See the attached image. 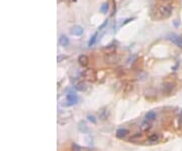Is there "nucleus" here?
I'll return each mask as SVG.
<instances>
[{"label": "nucleus", "mask_w": 182, "mask_h": 151, "mask_svg": "<svg viewBox=\"0 0 182 151\" xmlns=\"http://www.w3.org/2000/svg\"><path fill=\"white\" fill-rule=\"evenodd\" d=\"M74 87L78 91H85L87 89V84L83 81H76V83L74 84Z\"/></svg>", "instance_id": "obj_11"}, {"label": "nucleus", "mask_w": 182, "mask_h": 151, "mask_svg": "<svg viewBox=\"0 0 182 151\" xmlns=\"http://www.w3.org/2000/svg\"><path fill=\"white\" fill-rule=\"evenodd\" d=\"M128 134H129V131L124 128H119V129H118V131H116V137L119 138V139L124 138Z\"/></svg>", "instance_id": "obj_13"}, {"label": "nucleus", "mask_w": 182, "mask_h": 151, "mask_svg": "<svg viewBox=\"0 0 182 151\" xmlns=\"http://www.w3.org/2000/svg\"><path fill=\"white\" fill-rule=\"evenodd\" d=\"M161 1H165V2H168V1H171V0H161Z\"/></svg>", "instance_id": "obj_24"}, {"label": "nucleus", "mask_w": 182, "mask_h": 151, "mask_svg": "<svg viewBox=\"0 0 182 151\" xmlns=\"http://www.w3.org/2000/svg\"><path fill=\"white\" fill-rule=\"evenodd\" d=\"M148 140L151 142V143H156V142H158L160 140V136H159V134H157V133H153V134L149 135Z\"/></svg>", "instance_id": "obj_18"}, {"label": "nucleus", "mask_w": 182, "mask_h": 151, "mask_svg": "<svg viewBox=\"0 0 182 151\" xmlns=\"http://www.w3.org/2000/svg\"><path fill=\"white\" fill-rule=\"evenodd\" d=\"M151 128V122H148V121H145L140 125V129L142 132H147L148 130H150Z\"/></svg>", "instance_id": "obj_17"}, {"label": "nucleus", "mask_w": 182, "mask_h": 151, "mask_svg": "<svg viewBox=\"0 0 182 151\" xmlns=\"http://www.w3.org/2000/svg\"><path fill=\"white\" fill-rule=\"evenodd\" d=\"M108 8H109V6H108V3H103L102 5L100 6V12H102V13H106L107 10H108Z\"/></svg>", "instance_id": "obj_21"}, {"label": "nucleus", "mask_w": 182, "mask_h": 151, "mask_svg": "<svg viewBox=\"0 0 182 151\" xmlns=\"http://www.w3.org/2000/svg\"><path fill=\"white\" fill-rule=\"evenodd\" d=\"M78 96H76L75 93H73V92H69L67 94V106L68 107H71V106H74L76 105V103L78 102Z\"/></svg>", "instance_id": "obj_3"}, {"label": "nucleus", "mask_w": 182, "mask_h": 151, "mask_svg": "<svg viewBox=\"0 0 182 151\" xmlns=\"http://www.w3.org/2000/svg\"><path fill=\"white\" fill-rule=\"evenodd\" d=\"M98 116H99V119L101 121H106L108 117H109V111H108L107 107H103V109L99 111Z\"/></svg>", "instance_id": "obj_9"}, {"label": "nucleus", "mask_w": 182, "mask_h": 151, "mask_svg": "<svg viewBox=\"0 0 182 151\" xmlns=\"http://www.w3.org/2000/svg\"><path fill=\"white\" fill-rule=\"evenodd\" d=\"M78 129H79V131L81 133H83V134H87L89 132V128L87 127V125H86L84 122H80L79 125H78Z\"/></svg>", "instance_id": "obj_14"}, {"label": "nucleus", "mask_w": 182, "mask_h": 151, "mask_svg": "<svg viewBox=\"0 0 182 151\" xmlns=\"http://www.w3.org/2000/svg\"><path fill=\"white\" fill-rule=\"evenodd\" d=\"M175 89V84L171 82H166L163 84V92L165 94H170L172 93L173 90Z\"/></svg>", "instance_id": "obj_6"}, {"label": "nucleus", "mask_w": 182, "mask_h": 151, "mask_svg": "<svg viewBox=\"0 0 182 151\" xmlns=\"http://www.w3.org/2000/svg\"><path fill=\"white\" fill-rule=\"evenodd\" d=\"M142 139H143V134H142V133H136V134L132 135L131 137L129 138V142H139Z\"/></svg>", "instance_id": "obj_15"}, {"label": "nucleus", "mask_w": 182, "mask_h": 151, "mask_svg": "<svg viewBox=\"0 0 182 151\" xmlns=\"http://www.w3.org/2000/svg\"><path fill=\"white\" fill-rule=\"evenodd\" d=\"M72 151H82V147H80L79 145H77L75 143L72 144Z\"/></svg>", "instance_id": "obj_22"}, {"label": "nucleus", "mask_w": 182, "mask_h": 151, "mask_svg": "<svg viewBox=\"0 0 182 151\" xmlns=\"http://www.w3.org/2000/svg\"><path fill=\"white\" fill-rule=\"evenodd\" d=\"M168 39L170 40L172 43H174V44L176 46H178L179 48H182V38L179 37V36H177V34H169L168 36Z\"/></svg>", "instance_id": "obj_4"}, {"label": "nucleus", "mask_w": 182, "mask_h": 151, "mask_svg": "<svg viewBox=\"0 0 182 151\" xmlns=\"http://www.w3.org/2000/svg\"><path fill=\"white\" fill-rule=\"evenodd\" d=\"M156 117H157V114H156L154 111H150L146 114L145 119L146 121H148V122H153L154 120H156Z\"/></svg>", "instance_id": "obj_12"}, {"label": "nucleus", "mask_w": 182, "mask_h": 151, "mask_svg": "<svg viewBox=\"0 0 182 151\" xmlns=\"http://www.w3.org/2000/svg\"><path fill=\"white\" fill-rule=\"evenodd\" d=\"M119 59H120L119 56L114 54V55H110V56H105L104 61H105V63H108V64H114V63L119 62Z\"/></svg>", "instance_id": "obj_8"}, {"label": "nucleus", "mask_w": 182, "mask_h": 151, "mask_svg": "<svg viewBox=\"0 0 182 151\" xmlns=\"http://www.w3.org/2000/svg\"><path fill=\"white\" fill-rule=\"evenodd\" d=\"M82 77H83L86 81H89V82H95L97 79L96 71L92 68H88L82 72Z\"/></svg>", "instance_id": "obj_2"}, {"label": "nucleus", "mask_w": 182, "mask_h": 151, "mask_svg": "<svg viewBox=\"0 0 182 151\" xmlns=\"http://www.w3.org/2000/svg\"><path fill=\"white\" fill-rule=\"evenodd\" d=\"M87 120L89 121V122L93 123V124L96 123V119H95V117H94V116H92V115H88L87 116Z\"/></svg>", "instance_id": "obj_23"}, {"label": "nucleus", "mask_w": 182, "mask_h": 151, "mask_svg": "<svg viewBox=\"0 0 182 151\" xmlns=\"http://www.w3.org/2000/svg\"><path fill=\"white\" fill-rule=\"evenodd\" d=\"M134 90V85L132 83H127L124 86V94H129L131 93Z\"/></svg>", "instance_id": "obj_19"}, {"label": "nucleus", "mask_w": 182, "mask_h": 151, "mask_svg": "<svg viewBox=\"0 0 182 151\" xmlns=\"http://www.w3.org/2000/svg\"><path fill=\"white\" fill-rule=\"evenodd\" d=\"M173 8L170 4H166V5H160L159 7L156 8V18L158 19H166L170 17L172 13Z\"/></svg>", "instance_id": "obj_1"}, {"label": "nucleus", "mask_w": 182, "mask_h": 151, "mask_svg": "<svg viewBox=\"0 0 182 151\" xmlns=\"http://www.w3.org/2000/svg\"><path fill=\"white\" fill-rule=\"evenodd\" d=\"M83 32H84V29L82 27H80V25H74V27L70 29L71 34H73V36H77V37L82 36V34H83Z\"/></svg>", "instance_id": "obj_7"}, {"label": "nucleus", "mask_w": 182, "mask_h": 151, "mask_svg": "<svg viewBox=\"0 0 182 151\" xmlns=\"http://www.w3.org/2000/svg\"><path fill=\"white\" fill-rule=\"evenodd\" d=\"M78 63H79L82 67L88 66V64H89V58L86 55H80L79 57H78Z\"/></svg>", "instance_id": "obj_10"}, {"label": "nucleus", "mask_w": 182, "mask_h": 151, "mask_svg": "<svg viewBox=\"0 0 182 151\" xmlns=\"http://www.w3.org/2000/svg\"><path fill=\"white\" fill-rule=\"evenodd\" d=\"M116 46L115 45H108L105 48H103V54L105 56H110V55H114L116 52Z\"/></svg>", "instance_id": "obj_5"}, {"label": "nucleus", "mask_w": 182, "mask_h": 151, "mask_svg": "<svg viewBox=\"0 0 182 151\" xmlns=\"http://www.w3.org/2000/svg\"><path fill=\"white\" fill-rule=\"evenodd\" d=\"M69 43H70V41H69V38H67L66 36L62 34V36L60 37V39H59V44L62 46V47H67L69 45Z\"/></svg>", "instance_id": "obj_16"}, {"label": "nucleus", "mask_w": 182, "mask_h": 151, "mask_svg": "<svg viewBox=\"0 0 182 151\" xmlns=\"http://www.w3.org/2000/svg\"><path fill=\"white\" fill-rule=\"evenodd\" d=\"M97 36H98V33H95L93 36L91 37L90 41L88 43V47H92L95 44V42H96V40H97Z\"/></svg>", "instance_id": "obj_20"}]
</instances>
